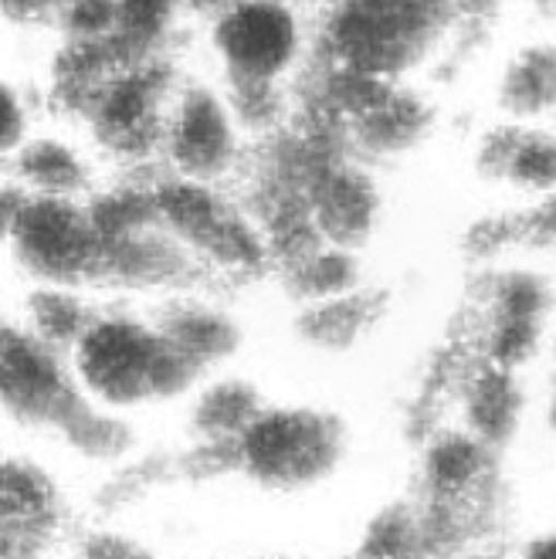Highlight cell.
Returning a JSON list of instances; mask_svg holds the SVG:
<instances>
[{
    "label": "cell",
    "mask_w": 556,
    "mask_h": 559,
    "mask_svg": "<svg viewBox=\"0 0 556 559\" xmlns=\"http://www.w3.org/2000/svg\"><path fill=\"white\" fill-rule=\"evenodd\" d=\"M224 45L232 61L241 69L265 75L279 69L288 45H292V24L275 8H245L224 27Z\"/></svg>",
    "instance_id": "obj_1"
}]
</instances>
